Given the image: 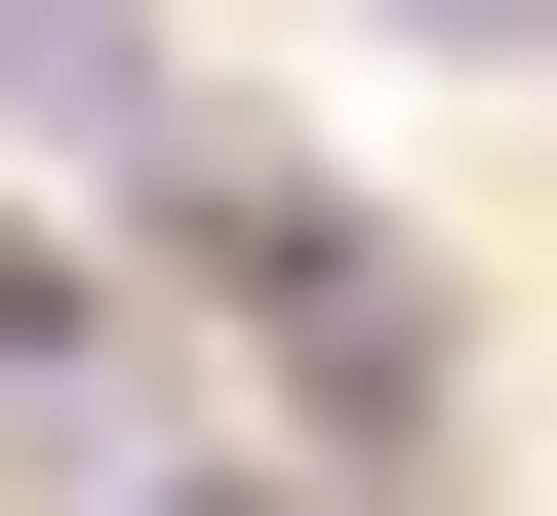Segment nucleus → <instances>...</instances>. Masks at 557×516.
Returning a JSON list of instances; mask_svg holds the SVG:
<instances>
[{
    "label": "nucleus",
    "instance_id": "obj_2",
    "mask_svg": "<svg viewBox=\"0 0 557 516\" xmlns=\"http://www.w3.org/2000/svg\"><path fill=\"white\" fill-rule=\"evenodd\" d=\"M0 398H40V437L120 398V318H81V239H40V199H0Z\"/></svg>",
    "mask_w": 557,
    "mask_h": 516
},
{
    "label": "nucleus",
    "instance_id": "obj_3",
    "mask_svg": "<svg viewBox=\"0 0 557 516\" xmlns=\"http://www.w3.org/2000/svg\"><path fill=\"white\" fill-rule=\"evenodd\" d=\"M398 40H557V0H398Z\"/></svg>",
    "mask_w": 557,
    "mask_h": 516
},
{
    "label": "nucleus",
    "instance_id": "obj_1",
    "mask_svg": "<svg viewBox=\"0 0 557 516\" xmlns=\"http://www.w3.org/2000/svg\"><path fill=\"white\" fill-rule=\"evenodd\" d=\"M0 119H40V160H160L199 80H160V0H0Z\"/></svg>",
    "mask_w": 557,
    "mask_h": 516
}]
</instances>
